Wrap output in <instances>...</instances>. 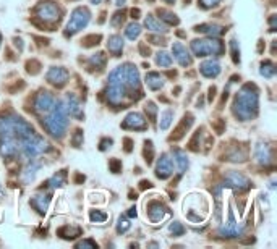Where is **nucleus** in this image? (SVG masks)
I'll list each match as a JSON object with an SVG mask.
<instances>
[{
	"mask_svg": "<svg viewBox=\"0 0 277 249\" xmlns=\"http://www.w3.org/2000/svg\"><path fill=\"white\" fill-rule=\"evenodd\" d=\"M259 107V89L256 84H243L238 93L235 94L232 102V114L237 120L250 121L258 115Z\"/></svg>",
	"mask_w": 277,
	"mask_h": 249,
	"instance_id": "obj_1",
	"label": "nucleus"
},
{
	"mask_svg": "<svg viewBox=\"0 0 277 249\" xmlns=\"http://www.w3.org/2000/svg\"><path fill=\"white\" fill-rule=\"evenodd\" d=\"M107 81L109 83H107V89H105V97H107V102L110 105L119 107L123 105L127 99L132 100L130 89L123 78V65H120V67L110 71Z\"/></svg>",
	"mask_w": 277,
	"mask_h": 249,
	"instance_id": "obj_2",
	"label": "nucleus"
},
{
	"mask_svg": "<svg viewBox=\"0 0 277 249\" xmlns=\"http://www.w3.org/2000/svg\"><path fill=\"white\" fill-rule=\"evenodd\" d=\"M33 126L17 115H0V141L12 139L21 142L26 136L33 134Z\"/></svg>",
	"mask_w": 277,
	"mask_h": 249,
	"instance_id": "obj_3",
	"label": "nucleus"
},
{
	"mask_svg": "<svg viewBox=\"0 0 277 249\" xmlns=\"http://www.w3.org/2000/svg\"><path fill=\"white\" fill-rule=\"evenodd\" d=\"M47 116L44 118L42 125L46 128L47 133L52 136V138H63V134L67 133L68 128V114L67 109H65L63 100H55V104L52 105L47 114Z\"/></svg>",
	"mask_w": 277,
	"mask_h": 249,
	"instance_id": "obj_4",
	"label": "nucleus"
},
{
	"mask_svg": "<svg viewBox=\"0 0 277 249\" xmlns=\"http://www.w3.org/2000/svg\"><path fill=\"white\" fill-rule=\"evenodd\" d=\"M183 215L191 223H203L209 215V201L203 192H191L183 201Z\"/></svg>",
	"mask_w": 277,
	"mask_h": 249,
	"instance_id": "obj_5",
	"label": "nucleus"
},
{
	"mask_svg": "<svg viewBox=\"0 0 277 249\" xmlns=\"http://www.w3.org/2000/svg\"><path fill=\"white\" fill-rule=\"evenodd\" d=\"M190 49L195 57H208V55H219L224 54V44L218 38H206V39H193L190 44Z\"/></svg>",
	"mask_w": 277,
	"mask_h": 249,
	"instance_id": "obj_6",
	"label": "nucleus"
},
{
	"mask_svg": "<svg viewBox=\"0 0 277 249\" xmlns=\"http://www.w3.org/2000/svg\"><path fill=\"white\" fill-rule=\"evenodd\" d=\"M50 151V144L36 133L26 136L21 142H20V152H23L24 157L28 159H34V157L44 154V152Z\"/></svg>",
	"mask_w": 277,
	"mask_h": 249,
	"instance_id": "obj_7",
	"label": "nucleus"
},
{
	"mask_svg": "<svg viewBox=\"0 0 277 249\" xmlns=\"http://www.w3.org/2000/svg\"><path fill=\"white\" fill-rule=\"evenodd\" d=\"M89 21H91V12L86 7H77L70 15V19L67 26H65V36L72 38V36L81 31L83 28H86Z\"/></svg>",
	"mask_w": 277,
	"mask_h": 249,
	"instance_id": "obj_8",
	"label": "nucleus"
},
{
	"mask_svg": "<svg viewBox=\"0 0 277 249\" xmlns=\"http://www.w3.org/2000/svg\"><path fill=\"white\" fill-rule=\"evenodd\" d=\"M34 13H36V17L39 19H42L44 23H55L60 19V15H62V12H60L59 5L54 3L52 0H44V2H41L36 7V10H34Z\"/></svg>",
	"mask_w": 277,
	"mask_h": 249,
	"instance_id": "obj_9",
	"label": "nucleus"
},
{
	"mask_svg": "<svg viewBox=\"0 0 277 249\" xmlns=\"http://www.w3.org/2000/svg\"><path fill=\"white\" fill-rule=\"evenodd\" d=\"M243 231H245V225L235 220V213H234V211L230 209L227 222H225L224 225H220L219 230H218L219 236H222V238H238V236L243 235Z\"/></svg>",
	"mask_w": 277,
	"mask_h": 249,
	"instance_id": "obj_10",
	"label": "nucleus"
},
{
	"mask_svg": "<svg viewBox=\"0 0 277 249\" xmlns=\"http://www.w3.org/2000/svg\"><path fill=\"white\" fill-rule=\"evenodd\" d=\"M123 78L127 83L130 93H137L138 96L141 94V76L138 68L133 63H123Z\"/></svg>",
	"mask_w": 277,
	"mask_h": 249,
	"instance_id": "obj_11",
	"label": "nucleus"
},
{
	"mask_svg": "<svg viewBox=\"0 0 277 249\" xmlns=\"http://www.w3.org/2000/svg\"><path fill=\"white\" fill-rule=\"evenodd\" d=\"M250 186H251V181L245 175L238 173V172H229V173L225 175V180L222 185V188H232V190L240 191V192L250 190Z\"/></svg>",
	"mask_w": 277,
	"mask_h": 249,
	"instance_id": "obj_12",
	"label": "nucleus"
},
{
	"mask_svg": "<svg viewBox=\"0 0 277 249\" xmlns=\"http://www.w3.org/2000/svg\"><path fill=\"white\" fill-rule=\"evenodd\" d=\"M70 71L65 67H50L46 73V79L49 84L55 86V88H63L68 83Z\"/></svg>",
	"mask_w": 277,
	"mask_h": 249,
	"instance_id": "obj_13",
	"label": "nucleus"
},
{
	"mask_svg": "<svg viewBox=\"0 0 277 249\" xmlns=\"http://www.w3.org/2000/svg\"><path fill=\"white\" fill-rule=\"evenodd\" d=\"M123 130H135V131H144L148 130V121L139 112H130L122 121Z\"/></svg>",
	"mask_w": 277,
	"mask_h": 249,
	"instance_id": "obj_14",
	"label": "nucleus"
},
{
	"mask_svg": "<svg viewBox=\"0 0 277 249\" xmlns=\"http://www.w3.org/2000/svg\"><path fill=\"white\" fill-rule=\"evenodd\" d=\"M156 176L159 180H167L169 176H172L174 173V160L169 154H160L158 159V164H156V170H154Z\"/></svg>",
	"mask_w": 277,
	"mask_h": 249,
	"instance_id": "obj_15",
	"label": "nucleus"
},
{
	"mask_svg": "<svg viewBox=\"0 0 277 249\" xmlns=\"http://www.w3.org/2000/svg\"><path fill=\"white\" fill-rule=\"evenodd\" d=\"M55 104V97L49 91H41L36 97H34V102H33V109L36 114L42 115V114H47V112L52 109V105Z\"/></svg>",
	"mask_w": 277,
	"mask_h": 249,
	"instance_id": "obj_16",
	"label": "nucleus"
},
{
	"mask_svg": "<svg viewBox=\"0 0 277 249\" xmlns=\"http://www.w3.org/2000/svg\"><path fill=\"white\" fill-rule=\"evenodd\" d=\"M146 215H148L151 223H159L169 215V209L160 201H151L148 211H146Z\"/></svg>",
	"mask_w": 277,
	"mask_h": 249,
	"instance_id": "obj_17",
	"label": "nucleus"
},
{
	"mask_svg": "<svg viewBox=\"0 0 277 249\" xmlns=\"http://www.w3.org/2000/svg\"><path fill=\"white\" fill-rule=\"evenodd\" d=\"M255 159L259 165H263V167H268V165L273 164L274 155H273V149H271V146H268L263 141H259L258 144L255 146Z\"/></svg>",
	"mask_w": 277,
	"mask_h": 249,
	"instance_id": "obj_18",
	"label": "nucleus"
},
{
	"mask_svg": "<svg viewBox=\"0 0 277 249\" xmlns=\"http://www.w3.org/2000/svg\"><path fill=\"white\" fill-rule=\"evenodd\" d=\"M172 54H174V58L177 60L180 67H190L193 63V57L190 55V52L186 50V47L182 42H174L172 44Z\"/></svg>",
	"mask_w": 277,
	"mask_h": 249,
	"instance_id": "obj_19",
	"label": "nucleus"
},
{
	"mask_svg": "<svg viewBox=\"0 0 277 249\" xmlns=\"http://www.w3.org/2000/svg\"><path fill=\"white\" fill-rule=\"evenodd\" d=\"M220 71H222V68H220L219 60H216V58L204 60V62L199 65V73L203 75L204 78H209V79L218 78L220 75Z\"/></svg>",
	"mask_w": 277,
	"mask_h": 249,
	"instance_id": "obj_20",
	"label": "nucleus"
},
{
	"mask_svg": "<svg viewBox=\"0 0 277 249\" xmlns=\"http://www.w3.org/2000/svg\"><path fill=\"white\" fill-rule=\"evenodd\" d=\"M63 104H65V109H67L68 115L75 116V118H81V116H83L81 104H79V99L75 94L68 93L67 97H65V100H63Z\"/></svg>",
	"mask_w": 277,
	"mask_h": 249,
	"instance_id": "obj_21",
	"label": "nucleus"
},
{
	"mask_svg": "<svg viewBox=\"0 0 277 249\" xmlns=\"http://www.w3.org/2000/svg\"><path fill=\"white\" fill-rule=\"evenodd\" d=\"M29 204H31L39 213H41V215H44V213L47 212L49 206H50V194H47V192H38V194H34L31 197Z\"/></svg>",
	"mask_w": 277,
	"mask_h": 249,
	"instance_id": "obj_22",
	"label": "nucleus"
},
{
	"mask_svg": "<svg viewBox=\"0 0 277 249\" xmlns=\"http://www.w3.org/2000/svg\"><path fill=\"white\" fill-rule=\"evenodd\" d=\"M20 152V142L12 139H2L0 141V155L5 159H12Z\"/></svg>",
	"mask_w": 277,
	"mask_h": 249,
	"instance_id": "obj_23",
	"label": "nucleus"
},
{
	"mask_svg": "<svg viewBox=\"0 0 277 249\" xmlns=\"http://www.w3.org/2000/svg\"><path fill=\"white\" fill-rule=\"evenodd\" d=\"M144 83L151 91H159L164 88L165 78L160 73H158V71H149V73H146L144 76Z\"/></svg>",
	"mask_w": 277,
	"mask_h": 249,
	"instance_id": "obj_24",
	"label": "nucleus"
},
{
	"mask_svg": "<svg viewBox=\"0 0 277 249\" xmlns=\"http://www.w3.org/2000/svg\"><path fill=\"white\" fill-rule=\"evenodd\" d=\"M123 45H125V42H123L122 36H119V34L109 36V39H107V50L114 55V57H120V55H122Z\"/></svg>",
	"mask_w": 277,
	"mask_h": 249,
	"instance_id": "obj_25",
	"label": "nucleus"
},
{
	"mask_svg": "<svg viewBox=\"0 0 277 249\" xmlns=\"http://www.w3.org/2000/svg\"><path fill=\"white\" fill-rule=\"evenodd\" d=\"M41 167H42L41 162H34V160H31L26 167H24V170L21 173V180H23L24 185H29V183L34 181V178H36L38 172H39Z\"/></svg>",
	"mask_w": 277,
	"mask_h": 249,
	"instance_id": "obj_26",
	"label": "nucleus"
},
{
	"mask_svg": "<svg viewBox=\"0 0 277 249\" xmlns=\"http://www.w3.org/2000/svg\"><path fill=\"white\" fill-rule=\"evenodd\" d=\"M195 31L196 33H203V34H208L209 38H219L222 36L225 29L219 24H211V23H204V24H198L195 26Z\"/></svg>",
	"mask_w": 277,
	"mask_h": 249,
	"instance_id": "obj_27",
	"label": "nucleus"
},
{
	"mask_svg": "<svg viewBox=\"0 0 277 249\" xmlns=\"http://www.w3.org/2000/svg\"><path fill=\"white\" fill-rule=\"evenodd\" d=\"M144 26L149 29V31H153V33H158V34H165L169 31L167 29V24H164L160 19H158L154 17V15H148V17L144 18Z\"/></svg>",
	"mask_w": 277,
	"mask_h": 249,
	"instance_id": "obj_28",
	"label": "nucleus"
},
{
	"mask_svg": "<svg viewBox=\"0 0 277 249\" xmlns=\"http://www.w3.org/2000/svg\"><path fill=\"white\" fill-rule=\"evenodd\" d=\"M172 160L175 162V164H177L180 173H185V170L188 169V165H190V160H188V155H186V152L175 147V149H172Z\"/></svg>",
	"mask_w": 277,
	"mask_h": 249,
	"instance_id": "obj_29",
	"label": "nucleus"
},
{
	"mask_svg": "<svg viewBox=\"0 0 277 249\" xmlns=\"http://www.w3.org/2000/svg\"><path fill=\"white\" fill-rule=\"evenodd\" d=\"M57 233H59L60 238H63V240H73V238L81 235V228L73 227V225H65V227L60 228Z\"/></svg>",
	"mask_w": 277,
	"mask_h": 249,
	"instance_id": "obj_30",
	"label": "nucleus"
},
{
	"mask_svg": "<svg viewBox=\"0 0 277 249\" xmlns=\"http://www.w3.org/2000/svg\"><path fill=\"white\" fill-rule=\"evenodd\" d=\"M154 60H156V65L160 68H169L174 62L172 55H170L169 52H165V50H159V52L156 54Z\"/></svg>",
	"mask_w": 277,
	"mask_h": 249,
	"instance_id": "obj_31",
	"label": "nucleus"
},
{
	"mask_svg": "<svg viewBox=\"0 0 277 249\" xmlns=\"http://www.w3.org/2000/svg\"><path fill=\"white\" fill-rule=\"evenodd\" d=\"M191 123H193V115H191V114H186V115L183 116V121H182V123H180V126L177 128V131H175V134H174L170 139H175V141H177V139L182 138V136L185 134L183 131H185V130H188L190 126H191Z\"/></svg>",
	"mask_w": 277,
	"mask_h": 249,
	"instance_id": "obj_32",
	"label": "nucleus"
},
{
	"mask_svg": "<svg viewBox=\"0 0 277 249\" xmlns=\"http://www.w3.org/2000/svg\"><path fill=\"white\" fill-rule=\"evenodd\" d=\"M259 75L264 76V78H268V79H273L276 76V65L271 62V60H264L259 67Z\"/></svg>",
	"mask_w": 277,
	"mask_h": 249,
	"instance_id": "obj_33",
	"label": "nucleus"
},
{
	"mask_svg": "<svg viewBox=\"0 0 277 249\" xmlns=\"http://www.w3.org/2000/svg\"><path fill=\"white\" fill-rule=\"evenodd\" d=\"M174 110L172 109H167V110H164L162 114H160V121H159V130H169V126L172 125V121H174Z\"/></svg>",
	"mask_w": 277,
	"mask_h": 249,
	"instance_id": "obj_34",
	"label": "nucleus"
},
{
	"mask_svg": "<svg viewBox=\"0 0 277 249\" xmlns=\"http://www.w3.org/2000/svg\"><path fill=\"white\" fill-rule=\"evenodd\" d=\"M141 24L137 23V21H133V23H130L127 28H125V36L130 39V40H135V39H138L139 38V34H141Z\"/></svg>",
	"mask_w": 277,
	"mask_h": 249,
	"instance_id": "obj_35",
	"label": "nucleus"
},
{
	"mask_svg": "<svg viewBox=\"0 0 277 249\" xmlns=\"http://www.w3.org/2000/svg\"><path fill=\"white\" fill-rule=\"evenodd\" d=\"M89 63L98 70H102L105 67V63H107V57H105L104 52H98V54H94L89 57Z\"/></svg>",
	"mask_w": 277,
	"mask_h": 249,
	"instance_id": "obj_36",
	"label": "nucleus"
},
{
	"mask_svg": "<svg viewBox=\"0 0 277 249\" xmlns=\"http://www.w3.org/2000/svg\"><path fill=\"white\" fill-rule=\"evenodd\" d=\"M158 15L160 17V19H162V21H165L167 24H178L180 23V19L177 18V15L172 13V12H169V10L160 8V10H158Z\"/></svg>",
	"mask_w": 277,
	"mask_h": 249,
	"instance_id": "obj_37",
	"label": "nucleus"
},
{
	"mask_svg": "<svg viewBox=\"0 0 277 249\" xmlns=\"http://www.w3.org/2000/svg\"><path fill=\"white\" fill-rule=\"evenodd\" d=\"M107 218L109 215L104 211H99V209L89 211V220H91V223H104Z\"/></svg>",
	"mask_w": 277,
	"mask_h": 249,
	"instance_id": "obj_38",
	"label": "nucleus"
},
{
	"mask_svg": "<svg viewBox=\"0 0 277 249\" xmlns=\"http://www.w3.org/2000/svg\"><path fill=\"white\" fill-rule=\"evenodd\" d=\"M65 170H62V172H59V173H55L52 178H49L47 180V186L49 188H60L65 183Z\"/></svg>",
	"mask_w": 277,
	"mask_h": 249,
	"instance_id": "obj_39",
	"label": "nucleus"
},
{
	"mask_svg": "<svg viewBox=\"0 0 277 249\" xmlns=\"http://www.w3.org/2000/svg\"><path fill=\"white\" fill-rule=\"evenodd\" d=\"M143 155H144L146 164H148V165L153 164V157H154V146H153V141H144Z\"/></svg>",
	"mask_w": 277,
	"mask_h": 249,
	"instance_id": "obj_40",
	"label": "nucleus"
},
{
	"mask_svg": "<svg viewBox=\"0 0 277 249\" xmlns=\"http://www.w3.org/2000/svg\"><path fill=\"white\" fill-rule=\"evenodd\" d=\"M229 45H230V52H232V60H234L235 65H238L240 63V45L235 39H232Z\"/></svg>",
	"mask_w": 277,
	"mask_h": 249,
	"instance_id": "obj_41",
	"label": "nucleus"
},
{
	"mask_svg": "<svg viewBox=\"0 0 277 249\" xmlns=\"http://www.w3.org/2000/svg\"><path fill=\"white\" fill-rule=\"evenodd\" d=\"M169 233L170 235H174V236H182L183 233H185V227L182 225L180 222H172L170 223V227H169Z\"/></svg>",
	"mask_w": 277,
	"mask_h": 249,
	"instance_id": "obj_42",
	"label": "nucleus"
},
{
	"mask_svg": "<svg viewBox=\"0 0 277 249\" xmlns=\"http://www.w3.org/2000/svg\"><path fill=\"white\" fill-rule=\"evenodd\" d=\"M130 227H132V223L125 215H120L119 220H117V231L119 233H125L130 230Z\"/></svg>",
	"mask_w": 277,
	"mask_h": 249,
	"instance_id": "obj_43",
	"label": "nucleus"
},
{
	"mask_svg": "<svg viewBox=\"0 0 277 249\" xmlns=\"http://www.w3.org/2000/svg\"><path fill=\"white\" fill-rule=\"evenodd\" d=\"M144 110H146V114L149 115L151 121H156V115H158V107H156V104L153 102V100H148V102H146Z\"/></svg>",
	"mask_w": 277,
	"mask_h": 249,
	"instance_id": "obj_44",
	"label": "nucleus"
},
{
	"mask_svg": "<svg viewBox=\"0 0 277 249\" xmlns=\"http://www.w3.org/2000/svg\"><path fill=\"white\" fill-rule=\"evenodd\" d=\"M222 2V0H198V7H201L203 10H209V8H214Z\"/></svg>",
	"mask_w": 277,
	"mask_h": 249,
	"instance_id": "obj_45",
	"label": "nucleus"
},
{
	"mask_svg": "<svg viewBox=\"0 0 277 249\" xmlns=\"http://www.w3.org/2000/svg\"><path fill=\"white\" fill-rule=\"evenodd\" d=\"M72 144L75 147H79V146L83 144V131L81 130L75 131V134H73V138H72Z\"/></svg>",
	"mask_w": 277,
	"mask_h": 249,
	"instance_id": "obj_46",
	"label": "nucleus"
},
{
	"mask_svg": "<svg viewBox=\"0 0 277 249\" xmlns=\"http://www.w3.org/2000/svg\"><path fill=\"white\" fill-rule=\"evenodd\" d=\"M109 169L112 173H119V172L122 170V162H120L119 159H112L109 162Z\"/></svg>",
	"mask_w": 277,
	"mask_h": 249,
	"instance_id": "obj_47",
	"label": "nucleus"
},
{
	"mask_svg": "<svg viewBox=\"0 0 277 249\" xmlns=\"http://www.w3.org/2000/svg\"><path fill=\"white\" fill-rule=\"evenodd\" d=\"M123 18H125V13L123 12H117L112 17V21H110V23H112V26H120V24L123 23Z\"/></svg>",
	"mask_w": 277,
	"mask_h": 249,
	"instance_id": "obj_48",
	"label": "nucleus"
},
{
	"mask_svg": "<svg viewBox=\"0 0 277 249\" xmlns=\"http://www.w3.org/2000/svg\"><path fill=\"white\" fill-rule=\"evenodd\" d=\"M77 248H98V243L94 240H84V241H79L75 245Z\"/></svg>",
	"mask_w": 277,
	"mask_h": 249,
	"instance_id": "obj_49",
	"label": "nucleus"
},
{
	"mask_svg": "<svg viewBox=\"0 0 277 249\" xmlns=\"http://www.w3.org/2000/svg\"><path fill=\"white\" fill-rule=\"evenodd\" d=\"M112 139H107V138H105V139H102V141H100V146H99V151H105V149H110V147H112Z\"/></svg>",
	"mask_w": 277,
	"mask_h": 249,
	"instance_id": "obj_50",
	"label": "nucleus"
},
{
	"mask_svg": "<svg viewBox=\"0 0 277 249\" xmlns=\"http://www.w3.org/2000/svg\"><path fill=\"white\" fill-rule=\"evenodd\" d=\"M148 40H149V42L151 44H164L165 42V39L164 38H159V36H149V38H148Z\"/></svg>",
	"mask_w": 277,
	"mask_h": 249,
	"instance_id": "obj_51",
	"label": "nucleus"
},
{
	"mask_svg": "<svg viewBox=\"0 0 277 249\" xmlns=\"http://www.w3.org/2000/svg\"><path fill=\"white\" fill-rule=\"evenodd\" d=\"M125 144H127V146H125V151H127V152H132V139H125Z\"/></svg>",
	"mask_w": 277,
	"mask_h": 249,
	"instance_id": "obj_52",
	"label": "nucleus"
},
{
	"mask_svg": "<svg viewBox=\"0 0 277 249\" xmlns=\"http://www.w3.org/2000/svg\"><path fill=\"white\" fill-rule=\"evenodd\" d=\"M128 217H137V209H135V207H130L128 209Z\"/></svg>",
	"mask_w": 277,
	"mask_h": 249,
	"instance_id": "obj_53",
	"label": "nucleus"
},
{
	"mask_svg": "<svg viewBox=\"0 0 277 249\" xmlns=\"http://www.w3.org/2000/svg\"><path fill=\"white\" fill-rule=\"evenodd\" d=\"M132 15H133V18L137 19V18L139 17V8H135V10H132Z\"/></svg>",
	"mask_w": 277,
	"mask_h": 249,
	"instance_id": "obj_54",
	"label": "nucleus"
},
{
	"mask_svg": "<svg viewBox=\"0 0 277 249\" xmlns=\"http://www.w3.org/2000/svg\"><path fill=\"white\" fill-rule=\"evenodd\" d=\"M146 186L149 188V186H151V181H146V180H144V181H141V188H146Z\"/></svg>",
	"mask_w": 277,
	"mask_h": 249,
	"instance_id": "obj_55",
	"label": "nucleus"
},
{
	"mask_svg": "<svg viewBox=\"0 0 277 249\" xmlns=\"http://www.w3.org/2000/svg\"><path fill=\"white\" fill-rule=\"evenodd\" d=\"M125 5V0H117V7H123Z\"/></svg>",
	"mask_w": 277,
	"mask_h": 249,
	"instance_id": "obj_56",
	"label": "nucleus"
},
{
	"mask_svg": "<svg viewBox=\"0 0 277 249\" xmlns=\"http://www.w3.org/2000/svg\"><path fill=\"white\" fill-rule=\"evenodd\" d=\"M100 2H102V0H91V3H94V5H99Z\"/></svg>",
	"mask_w": 277,
	"mask_h": 249,
	"instance_id": "obj_57",
	"label": "nucleus"
},
{
	"mask_svg": "<svg viewBox=\"0 0 277 249\" xmlns=\"http://www.w3.org/2000/svg\"><path fill=\"white\" fill-rule=\"evenodd\" d=\"M165 3H169V5H172V3H175V0H164Z\"/></svg>",
	"mask_w": 277,
	"mask_h": 249,
	"instance_id": "obj_58",
	"label": "nucleus"
},
{
	"mask_svg": "<svg viewBox=\"0 0 277 249\" xmlns=\"http://www.w3.org/2000/svg\"><path fill=\"white\" fill-rule=\"evenodd\" d=\"M0 44H2V36H0Z\"/></svg>",
	"mask_w": 277,
	"mask_h": 249,
	"instance_id": "obj_59",
	"label": "nucleus"
}]
</instances>
